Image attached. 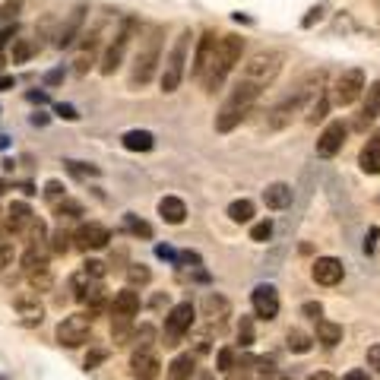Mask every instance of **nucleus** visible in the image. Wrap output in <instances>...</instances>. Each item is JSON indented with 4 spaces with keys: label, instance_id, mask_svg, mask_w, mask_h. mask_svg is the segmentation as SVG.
<instances>
[{
    "label": "nucleus",
    "instance_id": "6e6552de",
    "mask_svg": "<svg viewBox=\"0 0 380 380\" xmlns=\"http://www.w3.org/2000/svg\"><path fill=\"white\" fill-rule=\"evenodd\" d=\"M92 336V317L89 314H70L57 323V342L67 349H77V345L89 342Z\"/></svg>",
    "mask_w": 380,
    "mask_h": 380
},
{
    "label": "nucleus",
    "instance_id": "f8f14e48",
    "mask_svg": "<svg viewBox=\"0 0 380 380\" xmlns=\"http://www.w3.org/2000/svg\"><path fill=\"white\" fill-rule=\"evenodd\" d=\"M216 48H219V35H216V32H203V35L196 38L194 67H190V73H194V79H203V77H206L209 64H213V57H216Z\"/></svg>",
    "mask_w": 380,
    "mask_h": 380
},
{
    "label": "nucleus",
    "instance_id": "393cba45",
    "mask_svg": "<svg viewBox=\"0 0 380 380\" xmlns=\"http://www.w3.org/2000/svg\"><path fill=\"white\" fill-rule=\"evenodd\" d=\"M228 311H232V308H228V298H222V295H206V298H203V314H206L209 317V320H225V317H228Z\"/></svg>",
    "mask_w": 380,
    "mask_h": 380
},
{
    "label": "nucleus",
    "instance_id": "37998d69",
    "mask_svg": "<svg viewBox=\"0 0 380 380\" xmlns=\"http://www.w3.org/2000/svg\"><path fill=\"white\" fill-rule=\"evenodd\" d=\"M105 358H108V349H92L89 355H86V368H99Z\"/></svg>",
    "mask_w": 380,
    "mask_h": 380
},
{
    "label": "nucleus",
    "instance_id": "dca6fc26",
    "mask_svg": "<svg viewBox=\"0 0 380 380\" xmlns=\"http://www.w3.org/2000/svg\"><path fill=\"white\" fill-rule=\"evenodd\" d=\"M311 276H314L317 285H339L342 282V276H345V269H342V263H339L336 257H317Z\"/></svg>",
    "mask_w": 380,
    "mask_h": 380
},
{
    "label": "nucleus",
    "instance_id": "f257e3e1",
    "mask_svg": "<svg viewBox=\"0 0 380 380\" xmlns=\"http://www.w3.org/2000/svg\"><path fill=\"white\" fill-rule=\"evenodd\" d=\"M260 95H263V86H257V83H250V79L241 77V79H238V83L232 86L228 99L222 101L219 114H216V130H219V133L235 130V127L241 124V121L247 118L250 111H254V105L260 101Z\"/></svg>",
    "mask_w": 380,
    "mask_h": 380
},
{
    "label": "nucleus",
    "instance_id": "0eeeda50",
    "mask_svg": "<svg viewBox=\"0 0 380 380\" xmlns=\"http://www.w3.org/2000/svg\"><path fill=\"white\" fill-rule=\"evenodd\" d=\"M194 320H196V311H194V304L190 301H181V304H174L172 311H168V317H165V330H162V342L168 345V349H174V345L181 342V339L190 332V327H194Z\"/></svg>",
    "mask_w": 380,
    "mask_h": 380
},
{
    "label": "nucleus",
    "instance_id": "6e6d98bb",
    "mask_svg": "<svg viewBox=\"0 0 380 380\" xmlns=\"http://www.w3.org/2000/svg\"><path fill=\"white\" fill-rule=\"evenodd\" d=\"M60 77H64V73H60V70H54V73H48V83H60Z\"/></svg>",
    "mask_w": 380,
    "mask_h": 380
},
{
    "label": "nucleus",
    "instance_id": "cd10ccee",
    "mask_svg": "<svg viewBox=\"0 0 380 380\" xmlns=\"http://www.w3.org/2000/svg\"><path fill=\"white\" fill-rule=\"evenodd\" d=\"M194 368H196V355L184 352V355H178L172 364H168V374H172V380H187L190 374H194Z\"/></svg>",
    "mask_w": 380,
    "mask_h": 380
},
{
    "label": "nucleus",
    "instance_id": "6ab92c4d",
    "mask_svg": "<svg viewBox=\"0 0 380 380\" xmlns=\"http://www.w3.org/2000/svg\"><path fill=\"white\" fill-rule=\"evenodd\" d=\"M358 165H362L364 174H380V130L374 137H368L362 155H358Z\"/></svg>",
    "mask_w": 380,
    "mask_h": 380
},
{
    "label": "nucleus",
    "instance_id": "a19ab883",
    "mask_svg": "<svg viewBox=\"0 0 380 380\" xmlns=\"http://www.w3.org/2000/svg\"><path fill=\"white\" fill-rule=\"evenodd\" d=\"M127 279H130V285H146L149 282V269L146 267H130L127 269Z\"/></svg>",
    "mask_w": 380,
    "mask_h": 380
},
{
    "label": "nucleus",
    "instance_id": "1a4fd4ad",
    "mask_svg": "<svg viewBox=\"0 0 380 380\" xmlns=\"http://www.w3.org/2000/svg\"><path fill=\"white\" fill-rule=\"evenodd\" d=\"M362 92H364V73L358 70V67H349V70L339 73L336 89H332V99H336V105L345 108V105H352Z\"/></svg>",
    "mask_w": 380,
    "mask_h": 380
},
{
    "label": "nucleus",
    "instance_id": "39448f33",
    "mask_svg": "<svg viewBox=\"0 0 380 380\" xmlns=\"http://www.w3.org/2000/svg\"><path fill=\"white\" fill-rule=\"evenodd\" d=\"M190 32L184 29L178 38H174L172 51H168L165 64H162V92H174L181 86V79H184V67H187V51H190Z\"/></svg>",
    "mask_w": 380,
    "mask_h": 380
},
{
    "label": "nucleus",
    "instance_id": "4468645a",
    "mask_svg": "<svg viewBox=\"0 0 380 380\" xmlns=\"http://www.w3.org/2000/svg\"><path fill=\"white\" fill-rule=\"evenodd\" d=\"M345 133H349V127H345L342 121H330V124L323 127V133L317 137V155H320V159H332V155L342 149Z\"/></svg>",
    "mask_w": 380,
    "mask_h": 380
},
{
    "label": "nucleus",
    "instance_id": "9d476101",
    "mask_svg": "<svg viewBox=\"0 0 380 380\" xmlns=\"http://www.w3.org/2000/svg\"><path fill=\"white\" fill-rule=\"evenodd\" d=\"M108 241H111V232H108L101 222H83V225L73 232V244H77L79 250H101Z\"/></svg>",
    "mask_w": 380,
    "mask_h": 380
},
{
    "label": "nucleus",
    "instance_id": "de8ad7c7",
    "mask_svg": "<svg viewBox=\"0 0 380 380\" xmlns=\"http://www.w3.org/2000/svg\"><path fill=\"white\" fill-rule=\"evenodd\" d=\"M377 238H380V228H371L368 241H364V250H368V254H374V247H377Z\"/></svg>",
    "mask_w": 380,
    "mask_h": 380
},
{
    "label": "nucleus",
    "instance_id": "ddd939ff",
    "mask_svg": "<svg viewBox=\"0 0 380 380\" xmlns=\"http://www.w3.org/2000/svg\"><path fill=\"white\" fill-rule=\"evenodd\" d=\"M13 308H16V317H19V323H23V327H42L45 304L38 301V295H32V291H23V295H16Z\"/></svg>",
    "mask_w": 380,
    "mask_h": 380
},
{
    "label": "nucleus",
    "instance_id": "5701e85b",
    "mask_svg": "<svg viewBox=\"0 0 380 380\" xmlns=\"http://www.w3.org/2000/svg\"><path fill=\"white\" fill-rule=\"evenodd\" d=\"M263 203H267L269 209H285L291 206V187L282 184V181H276V184H269L263 190Z\"/></svg>",
    "mask_w": 380,
    "mask_h": 380
},
{
    "label": "nucleus",
    "instance_id": "603ef678",
    "mask_svg": "<svg viewBox=\"0 0 380 380\" xmlns=\"http://www.w3.org/2000/svg\"><path fill=\"white\" fill-rule=\"evenodd\" d=\"M345 380H368V371H349Z\"/></svg>",
    "mask_w": 380,
    "mask_h": 380
},
{
    "label": "nucleus",
    "instance_id": "aec40b11",
    "mask_svg": "<svg viewBox=\"0 0 380 380\" xmlns=\"http://www.w3.org/2000/svg\"><path fill=\"white\" fill-rule=\"evenodd\" d=\"M159 216L168 222V225H181L187 219V206L181 196H162L159 200Z\"/></svg>",
    "mask_w": 380,
    "mask_h": 380
},
{
    "label": "nucleus",
    "instance_id": "2eb2a0df",
    "mask_svg": "<svg viewBox=\"0 0 380 380\" xmlns=\"http://www.w3.org/2000/svg\"><path fill=\"white\" fill-rule=\"evenodd\" d=\"M159 355L152 349H133V358H130V371L137 380H155L159 377Z\"/></svg>",
    "mask_w": 380,
    "mask_h": 380
},
{
    "label": "nucleus",
    "instance_id": "bb28decb",
    "mask_svg": "<svg viewBox=\"0 0 380 380\" xmlns=\"http://www.w3.org/2000/svg\"><path fill=\"white\" fill-rule=\"evenodd\" d=\"M317 342H323V345H339L342 342V327L339 323H332V320H327V317H320L317 320Z\"/></svg>",
    "mask_w": 380,
    "mask_h": 380
},
{
    "label": "nucleus",
    "instance_id": "8fccbe9b",
    "mask_svg": "<svg viewBox=\"0 0 380 380\" xmlns=\"http://www.w3.org/2000/svg\"><path fill=\"white\" fill-rule=\"evenodd\" d=\"M57 111H60V118H67V121H77V118H79V114L73 111L70 105H57Z\"/></svg>",
    "mask_w": 380,
    "mask_h": 380
},
{
    "label": "nucleus",
    "instance_id": "c9c22d12",
    "mask_svg": "<svg viewBox=\"0 0 380 380\" xmlns=\"http://www.w3.org/2000/svg\"><path fill=\"white\" fill-rule=\"evenodd\" d=\"M57 216L60 219H79V216H83V206H79L77 200H64V203H57Z\"/></svg>",
    "mask_w": 380,
    "mask_h": 380
},
{
    "label": "nucleus",
    "instance_id": "5fc2aeb1",
    "mask_svg": "<svg viewBox=\"0 0 380 380\" xmlns=\"http://www.w3.org/2000/svg\"><path fill=\"white\" fill-rule=\"evenodd\" d=\"M4 89H13V77H0V92Z\"/></svg>",
    "mask_w": 380,
    "mask_h": 380
},
{
    "label": "nucleus",
    "instance_id": "c03bdc74",
    "mask_svg": "<svg viewBox=\"0 0 380 380\" xmlns=\"http://www.w3.org/2000/svg\"><path fill=\"white\" fill-rule=\"evenodd\" d=\"M301 314L311 317V320H320V317H323V308H320L317 301H308V304H301Z\"/></svg>",
    "mask_w": 380,
    "mask_h": 380
},
{
    "label": "nucleus",
    "instance_id": "4c0bfd02",
    "mask_svg": "<svg viewBox=\"0 0 380 380\" xmlns=\"http://www.w3.org/2000/svg\"><path fill=\"white\" fill-rule=\"evenodd\" d=\"M323 114H327V95H320V99H317L314 105L308 108V121H311V124H317Z\"/></svg>",
    "mask_w": 380,
    "mask_h": 380
},
{
    "label": "nucleus",
    "instance_id": "f704fd0d",
    "mask_svg": "<svg viewBox=\"0 0 380 380\" xmlns=\"http://www.w3.org/2000/svg\"><path fill=\"white\" fill-rule=\"evenodd\" d=\"M95 64V54H92V45L86 48V51H79L77 54V60H73V70L79 73V77H83V73H89V67Z\"/></svg>",
    "mask_w": 380,
    "mask_h": 380
},
{
    "label": "nucleus",
    "instance_id": "f3484780",
    "mask_svg": "<svg viewBox=\"0 0 380 380\" xmlns=\"http://www.w3.org/2000/svg\"><path fill=\"white\" fill-rule=\"evenodd\" d=\"M377 118H380V79L371 86L368 92H364V105H362V114H358L355 127H358V130H364V127L374 124Z\"/></svg>",
    "mask_w": 380,
    "mask_h": 380
},
{
    "label": "nucleus",
    "instance_id": "412c9836",
    "mask_svg": "<svg viewBox=\"0 0 380 380\" xmlns=\"http://www.w3.org/2000/svg\"><path fill=\"white\" fill-rule=\"evenodd\" d=\"M83 19H86V6L79 4L77 10L70 13V19L64 23V29H60V35H57V48H70L73 42H77V35H79V26H83Z\"/></svg>",
    "mask_w": 380,
    "mask_h": 380
},
{
    "label": "nucleus",
    "instance_id": "b1692460",
    "mask_svg": "<svg viewBox=\"0 0 380 380\" xmlns=\"http://www.w3.org/2000/svg\"><path fill=\"white\" fill-rule=\"evenodd\" d=\"M111 336H114V345H127L137 332H133V317H124V314H114L111 317Z\"/></svg>",
    "mask_w": 380,
    "mask_h": 380
},
{
    "label": "nucleus",
    "instance_id": "09e8293b",
    "mask_svg": "<svg viewBox=\"0 0 380 380\" xmlns=\"http://www.w3.org/2000/svg\"><path fill=\"white\" fill-rule=\"evenodd\" d=\"M13 35H16V26H6V29H0V48H4L6 42H10Z\"/></svg>",
    "mask_w": 380,
    "mask_h": 380
},
{
    "label": "nucleus",
    "instance_id": "a878e982",
    "mask_svg": "<svg viewBox=\"0 0 380 380\" xmlns=\"http://www.w3.org/2000/svg\"><path fill=\"white\" fill-rule=\"evenodd\" d=\"M121 142H124V149H130V152H149V149L155 146V137L149 130H127Z\"/></svg>",
    "mask_w": 380,
    "mask_h": 380
},
{
    "label": "nucleus",
    "instance_id": "9b49d317",
    "mask_svg": "<svg viewBox=\"0 0 380 380\" xmlns=\"http://www.w3.org/2000/svg\"><path fill=\"white\" fill-rule=\"evenodd\" d=\"M250 304H254L257 317H263V320H276V314H279V291H276L269 282H263L250 291Z\"/></svg>",
    "mask_w": 380,
    "mask_h": 380
},
{
    "label": "nucleus",
    "instance_id": "423d86ee",
    "mask_svg": "<svg viewBox=\"0 0 380 380\" xmlns=\"http://www.w3.org/2000/svg\"><path fill=\"white\" fill-rule=\"evenodd\" d=\"M279 70H282V51H257L254 57L244 64L241 77L267 89V86L279 77Z\"/></svg>",
    "mask_w": 380,
    "mask_h": 380
},
{
    "label": "nucleus",
    "instance_id": "3c124183",
    "mask_svg": "<svg viewBox=\"0 0 380 380\" xmlns=\"http://www.w3.org/2000/svg\"><path fill=\"white\" fill-rule=\"evenodd\" d=\"M260 380H289V377H285L282 371H276V368H273V371H267V374H263Z\"/></svg>",
    "mask_w": 380,
    "mask_h": 380
},
{
    "label": "nucleus",
    "instance_id": "a18cd8bd",
    "mask_svg": "<svg viewBox=\"0 0 380 380\" xmlns=\"http://www.w3.org/2000/svg\"><path fill=\"white\" fill-rule=\"evenodd\" d=\"M60 194H64V187H60V181H48V187H45V196L51 203H57L60 200Z\"/></svg>",
    "mask_w": 380,
    "mask_h": 380
},
{
    "label": "nucleus",
    "instance_id": "72a5a7b5",
    "mask_svg": "<svg viewBox=\"0 0 380 380\" xmlns=\"http://www.w3.org/2000/svg\"><path fill=\"white\" fill-rule=\"evenodd\" d=\"M216 368L222 371V374H228V371H235L238 364H235V349H219V355H216Z\"/></svg>",
    "mask_w": 380,
    "mask_h": 380
},
{
    "label": "nucleus",
    "instance_id": "c756f323",
    "mask_svg": "<svg viewBox=\"0 0 380 380\" xmlns=\"http://www.w3.org/2000/svg\"><path fill=\"white\" fill-rule=\"evenodd\" d=\"M228 219L238 222V225H241V222H250V219H254V203H250V200L228 203Z\"/></svg>",
    "mask_w": 380,
    "mask_h": 380
},
{
    "label": "nucleus",
    "instance_id": "f03ea898",
    "mask_svg": "<svg viewBox=\"0 0 380 380\" xmlns=\"http://www.w3.org/2000/svg\"><path fill=\"white\" fill-rule=\"evenodd\" d=\"M241 54H244V38L241 35H222L219 38V48H216L213 64H209L206 77L200 79L203 89H206V92L219 89V86L228 79V73H232L235 67L241 64Z\"/></svg>",
    "mask_w": 380,
    "mask_h": 380
},
{
    "label": "nucleus",
    "instance_id": "473e14b6",
    "mask_svg": "<svg viewBox=\"0 0 380 380\" xmlns=\"http://www.w3.org/2000/svg\"><path fill=\"white\" fill-rule=\"evenodd\" d=\"M238 342H241V349L254 345V323H250V317H241V323H238Z\"/></svg>",
    "mask_w": 380,
    "mask_h": 380
},
{
    "label": "nucleus",
    "instance_id": "2f4dec72",
    "mask_svg": "<svg viewBox=\"0 0 380 380\" xmlns=\"http://www.w3.org/2000/svg\"><path fill=\"white\" fill-rule=\"evenodd\" d=\"M32 54H35V45L29 38H16V45H13V64H26Z\"/></svg>",
    "mask_w": 380,
    "mask_h": 380
},
{
    "label": "nucleus",
    "instance_id": "20e7f679",
    "mask_svg": "<svg viewBox=\"0 0 380 380\" xmlns=\"http://www.w3.org/2000/svg\"><path fill=\"white\" fill-rule=\"evenodd\" d=\"M137 29H140V26H137V19H133V16L121 19L118 32H114V38L108 42L105 54H101V60H99V70L105 73V77H111V73L124 64V54H127V48H130L133 35H137Z\"/></svg>",
    "mask_w": 380,
    "mask_h": 380
},
{
    "label": "nucleus",
    "instance_id": "e433bc0d",
    "mask_svg": "<svg viewBox=\"0 0 380 380\" xmlns=\"http://www.w3.org/2000/svg\"><path fill=\"white\" fill-rule=\"evenodd\" d=\"M269 235H273V222L269 219L257 222V225L250 228V241H269Z\"/></svg>",
    "mask_w": 380,
    "mask_h": 380
},
{
    "label": "nucleus",
    "instance_id": "c85d7f7f",
    "mask_svg": "<svg viewBox=\"0 0 380 380\" xmlns=\"http://www.w3.org/2000/svg\"><path fill=\"white\" fill-rule=\"evenodd\" d=\"M285 345H289V352H295V355H304V352H311L314 339H311L308 332H301V330H289V336H285Z\"/></svg>",
    "mask_w": 380,
    "mask_h": 380
},
{
    "label": "nucleus",
    "instance_id": "79ce46f5",
    "mask_svg": "<svg viewBox=\"0 0 380 380\" xmlns=\"http://www.w3.org/2000/svg\"><path fill=\"white\" fill-rule=\"evenodd\" d=\"M83 269L92 276V279H101V276H105V263H101V260H86Z\"/></svg>",
    "mask_w": 380,
    "mask_h": 380
},
{
    "label": "nucleus",
    "instance_id": "a211bd4d",
    "mask_svg": "<svg viewBox=\"0 0 380 380\" xmlns=\"http://www.w3.org/2000/svg\"><path fill=\"white\" fill-rule=\"evenodd\" d=\"M32 222H35V213L29 209V203H10V209H6V225L13 228V232H29Z\"/></svg>",
    "mask_w": 380,
    "mask_h": 380
},
{
    "label": "nucleus",
    "instance_id": "7c9ffc66",
    "mask_svg": "<svg viewBox=\"0 0 380 380\" xmlns=\"http://www.w3.org/2000/svg\"><path fill=\"white\" fill-rule=\"evenodd\" d=\"M124 228L130 235H137V238H152V225H149V222H142V219H137V216H130V213L124 216Z\"/></svg>",
    "mask_w": 380,
    "mask_h": 380
},
{
    "label": "nucleus",
    "instance_id": "49530a36",
    "mask_svg": "<svg viewBox=\"0 0 380 380\" xmlns=\"http://www.w3.org/2000/svg\"><path fill=\"white\" fill-rule=\"evenodd\" d=\"M368 364H371L374 371H380V342H374V345L368 349Z\"/></svg>",
    "mask_w": 380,
    "mask_h": 380
},
{
    "label": "nucleus",
    "instance_id": "7ed1b4c3",
    "mask_svg": "<svg viewBox=\"0 0 380 380\" xmlns=\"http://www.w3.org/2000/svg\"><path fill=\"white\" fill-rule=\"evenodd\" d=\"M159 57H162V26H149L146 38L140 42V51L130 67V89L149 86V79L155 77V67H159Z\"/></svg>",
    "mask_w": 380,
    "mask_h": 380
},
{
    "label": "nucleus",
    "instance_id": "58836bf2",
    "mask_svg": "<svg viewBox=\"0 0 380 380\" xmlns=\"http://www.w3.org/2000/svg\"><path fill=\"white\" fill-rule=\"evenodd\" d=\"M13 257H16V250H13V244L0 238V273H4V269L13 263Z\"/></svg>",
    "mask_w": 380,
    "mask_h": 380
},
{
    "label": "nucleus",
    "instance_id": "864d4df0",
    "mask_svg": "<svg viewBox=\"0 0 380 380\" xmlns=\"http://www.w3.org/2000/svg\"><path fill=\"white\" fill-rule=\"evenodd\" d=\"M308 380H336V377H332L330 371H317V374H311Z\"/></svg>",
    "mask_w": 380,
    "mask_h": 380
},
{
    "label": "nucleus",
    "instance_id": "4be33fe9",
    "mask_svg": "<svg viewBox=\"0 0 380 380\" xmlns=\"http://www.w3.org/2000/svg\"><path fill=\"white\" fill-rule=\"evenodd\" d=\"M111 314H124V317H137L140 314V291L124 289L114 295L111 301Z\"/></svg>",
    "mask_w": 380,
    "mask_h": 380
},
{
    "label": "nucleus",
    "instance_id": "ea45409f",
    "mask_svg": "<svg viewBox=\"0 0 380 380\" xmlns=\"http://www.w3.org/2000/svg\"><path fill=\"white\" fill-rule=\"evenodd\" d=\"M70 241H73V235H67V232H57V235H54V244H51V250H54V254H67V250H70Z\"/></svg>",
    "mask_w": 380,
    "mask_h": 380
}]
</instances>
